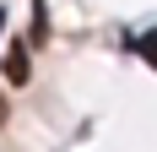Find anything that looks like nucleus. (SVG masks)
I'll return each mask as SVG.
<instances>
[{"instance_id":"nucleus-1","label":"nucleus","mask_w":157,"mask_h":152,"mask_svg":"<svg viewBox=\"0 0 157 152\" xmlns=\"http://www.w3.org/2000/svg\"><path fill=\"white\" fill-rule=\"evenodd\" d=\"M6 82H11V87H22V82H27V49H22V44L6 49Z\"/></svg>"},{"instance_id":"nucleus-2","label":"nucleus","mask_w":157,"mask_h":152,"mask_svg":"<svg viewBox=\"0 0 157 152\" xmlns=\"http://www.w3.org/2000/svg\"><path fill=\"white\" fill-rule=\"evenodd\" d=\"M136 54H141V60H146V65H152V71H157V27L146 33L141 44H136Z\"/></svg>"},{"instance_id":"nucleus-3","label":"nucleus","mask_w":157,"mask_h":152,"mask_svg":"<svg viewBox=\"0 0 157 152\" xmlns=\"http://www.w3.org/2000/svg\"><path fill=\"white\" fill-rule=\"evenodd\" d=\"M49 33V11H44V0H38V6H33V38H44Z\"/></svg>"}]
</instances>
